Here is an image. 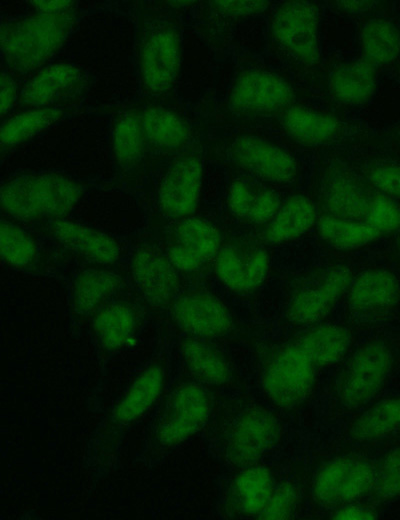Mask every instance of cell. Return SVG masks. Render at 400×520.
<instances>
[{
  "mask_svg": "<svg viewBox=\"0 0 400 520\" xmlns=\"http://www.w3.org/2000/svg\"><path fill=\"white\" fill-rule=\"evenodd\" d=\"M76 21L74 8L9 19L1 24L3 61L12 70L28 73L43 67L62 47Z\"/></svg>",
  "mask_w": 400,
  "mask_h": 520,
  "instance_id": "obj_1",
  "label": "cell"
},
{
  "mask_svg": "<svg viewBox=\"0 0 400 520\" xmlns=\"http://www.w3.org/2000/svg\"><path fill=\"white\" fill-rule=\"evenodd\" d=\"M82 188L71 177L58 172H34L3 183L1 206L21 220L60 219L79 202Z\"/></svg>",
  "mask_w": 400,
  "mask_h": 520,
  "instance_id": "obj_2",
  "label": "cell"
},
{
  "mask_svg": "<svg viewBox=\"0 0 400 520\" xmlns=\"http://www.w3.org/2000/svg\"><path fill=\"white\" fill-rule=\"evenodd\" d=\"M181 64V35L175 24L157 21L146 28L141 38L137 66L145 94L157 96L175 84Z\"/></svg>",
  "mask_w": 400,
  "mask_h": 520,
  "instance_id": "obj_3",
  "label": "cell"
},
{
  "mask_svg": "<svg viewBox=\"0 0 400 520\" xmlns=\"http://www.w3.org/2000/svg\"><path fill=\"white\" fill-rule=\"evenodd\" d=\"M393 365L391 349L381 341L360 346L348 361L340 378L341 403L356 409L370 402L382 389Z\"/></svg>",
  "mask_w": 400,
  "mask_h": 520,
  "instance_id": "obj_4",
  "label": "cell"
},
{
  "mask_svg": "<svg viewBox=\"0 0 400 520\" xmlns=\"http://www.w3.org/2000/svg\"><path fill=\"white\" fill-rule=\"evenodd\" d=\"M316 369L297 342L291 343L280 349L267 365L262 379L264 393L278 407H296L310 394Z\"/></svg>",
  "mask_w": 400,
  "mask_h": 520,
  "instance_id": "obj_5",
  "label": "cell"
},
{
  "mask_svg": "<svg viewBox=\"0 0 400 520\" xmlns=\"http://www.w3.org/2000/svg\"><path fill=\"white\" fill-rule=\"evenodd\" d=\"M318 27V13L313 4L286 2L272 18L271 34L290 58L303 65H314L320 56Z\"/></svg>",
  "mask_w": 400,
  "mask_h": 520,
  "instance_id": "obj_6",
  "label": "cell"
},
{
  "mask_svg": "<svg viewBox=\"0 0 400 520\" xmlns=\"http://www.w3.org/2000/svg\"><path fill=\"white\" fill-rule=\"evenodd\" d=\"M211 412V397L198 383L179 385L170 394L156 428L158 442L174 447L206 424Z\"/></svg>",
  "mask_w": 400,
  "mask_h": 520,
  "instance_id": "obj_7",
  "label": "cell"
},
{
  "mask_svg": "<svg viewBox=\"0 0 400 520\" xmlns=\"http://www.w3.org/2000/svg\"><path fill=\"white\" fill-rule=\"evenodd\" d=\"M279 434V423L269 410L249 407L232 424L226 442V459L240 469L257 465L276 444Z\"/></svg>",
  "mask_w": 400,
  "mask_h": 520,
  "instance_id": "obj_8",
  "label": "cell"
},
{
  "mask_svg": "<svg viewBox=\"0 0 400 520\" xmlns=\"http://www.w3.org/2000/svg\"><path fill=\"white\" fill-rule=\"evenodd\" d=\"M374 483L372 464L356 457H341L320 469L314 479L313 494L322 506L339 508L373 490Z\"/></svg>",
  "mask_w": 400,
  "mask_h": 520,
  "instance_id": "obj_9",
  "label": "cell"
},
{
  "mask_svg": "<svg viewBox=\"0 0 400 520\" xmlns=\"http://www.w3.org/2000/svg\"><path fill=\"white\" fill-rule=\"evenodd\" d=\"M293 99V90L283 78L269 71L253 69L236 78L228 103L239 114L265 115L286 110Z\"/></svg>",
  "mask_w": 400,
  "mask_h": 520,
  "instance_id": "obj_10",
  "label": "cell"
},
{
  "mask_svg": "<svg viewBox=\"0 0 400 520\" xmlns=\"http://www.w3.org/2000/svg\"><path fill=\"white\" fill-rule=\"evenodd\" d=\"M352 276L345 266H332L314 275L291 298L288 319L298 325L324 319L349 288Z\"/></svg>",
  "mask_w": 400,
  "mask_h": 520,
  "instance_id": "obj_11",
  "label": "cell"
},
{
  "mask_svg": "<svg viewBox=\"0 0 400 520\" xmlns=\"http://www.w3.org/2000/svg\"><path fill=\"white\" fill-rule=\"evenodd\" d=\"M229 154L239 168L267 182L288 184L298 174L297 161L290 153L257 136L237 137L230 146Z\"/></svg>",
  "mask_w": 400,
  "mask_h": 520,
  "instance_id": "obj_12",
  "label": "cell"
},
{
  "mask_svg": "<svg viewBox=\"0 0 400 520\" xmlns=\"http://www.w3.org/2000/svg\"><path fill=\"white\" fill-rule=\"evenodd\" d=\"M203 166L194 153L177 156L164 172L158 191L161 210L167 216L183 219L195 211L201 192Z\"/></svg>",
  "mask_w": 400,
  "mask_h": 520,
  "instance_id": "obj_13",
  "label": "cell"
},
{
  "mask_svg": "<svg viewBox=\"0 0 400 520\" xmlns=\"http://www.w3.org/2000/svg\"><path fill=\"white\" fill-rule=\"evenodd\" d=\"M269 271V257L264 248L249 242L221 246L215 257V273L228 289L237 293L256 290Z\"/></svg>",
  "mask_w": 400,
  "mask_h": 520,
  "instance_id": "obj_14",
  "label": "cell"
},
{
  "mask_svg": "<svg viewBox=\"0 0 400 520\" xmlns=\"http://www.w3.org/2000/svg\"><path fill=\"white\" fill-rule=\"evenodd\" d=\"M220 248L219 230L205 219L189 216L176 226L167 256L177 270L194 272L214 259Z\"/></svg>",
  "mask_w": 400,
  "mask_h": 520,
  "instance_id": "obj_15",
  "label": "cell"
},
{
  "mask_svg": "<svg viewBox=\"0 0 400 520\" xmlns=\"http://www.w3.org/2000/svg\"><path fill=\"white\" fill-rule=\"evenodd\" d=\"M172 316L179 328L197 338H214L227 334L233 319L226 305L205 292H188L172 305Z\"/></svg>",
  "mask_w": 400,
  "mask_h": 520,
  "instance_id": "obj_16",
  "label": "cell"
},
{
  "mask_svg": "<svg viewBox=\"0 0 400 520\" xmlns=\"http://www.w3.org/2000/svg\"><path fill=\"white\" fill-rule=\"evenodd\" d=\"M400 301V282L390 271L369 269L352 279L348 288L350 310L363 318L388 314Z\"/></svg>",
  "mask_w": 400,
  "mask_h": 520,
  "instance_id": "obj_17",
  "label": "cell"
},
{
  "mask_svg": "<svg viewBox=\"0 0 400 520\" xmlns=\"http://www.w3.org/2000/svg\"><path fill=\"white\" fill-rule=\"evenodd\" d=\"M135 283L146 300L155 306L169 303L179 286L177 269L169 257L152 247L138 249L131 261Z\"/></svg>",
  "mask_w": 400,
  "mask_h": 520,
  "instance_id": "obj_18",
  "label": "cell"
},
{
  "mask_svg": "<svg viewBox=\"0 0 400 520\" xmlns=\"http://www.w3.org/2000/svg\"><path fill=\"white\" fill-rule=\"evenodd\" d=\"M85 81L83 70L73 64L56 63L43 67L20 92V100L34 108L50 107L78 92Z\"/></svg>",
  "mask_w": 400,
  "mask_h": 520,
  "instance_id": "obj_19",
  "label": "cell"
},
{
  "mask_svg": "<svg viewBox=\"0 0 400 520\" xmlns=\"http://www.w3.org/2000/svg\"><path fill=\"white\" fill-rule=\"evenodd\" d=\"M53 237L67 249L98 264H113L120 255L117 242L109 235L62 218L52 221Z\"/></svg>",
  "mask_w": 400,
  "mask_h": 520,
  "instance_id": "obj_20",
  "label": "cell"
},
{
  "mask_svg": "<svg viewBox=\"0 0 400 520\" xmlns=\"http://www.w3.org/2000/svg\"><path fill=\"white\" fill-rule=\"evenodd\" d=\"M371 199L362 183L346 171L330 175L323 189L326 214L338 218L365 221Z\"/></svg>",
  "mask_w": 400,
  "mask_h": 520,
  "instance_id": "obj_21",
  "label": "cell"
},
{
  "mask_svg": "<svg viewBox=\"0 0 400 520\" xmlns=\"http://www.w3.org/2000/svg\"><path fill=\"white\" fill-rule=\"evenodd\" d=\"M377 86L375 66L362 59L340 64L331 73L329 90L339 102L359 105L371 99Z\"/></svg>",
  "mask_w": 400,
  "mask_h": 520,
  "instance_id": "obj_22",
  "label": "cell"
},
{
  "mask_svg": "<svg viewBox=\"0 0 400 520\" xmlns=\"http://www.w3.org/2000/svg\"><path fill=\"white\" fill-rule=\"evenodd\" d=\"M282 126L290 138L307 146L329 142L340 128L338 119L329 113L292 105L284 111Z\"/></svg>",
  "mask_w": 400,
  "mask_h": 520,
  "instance_id": "obj_23",
  "label": "cell"
},
{
  "mask_svg": "<svg viewBox=\"0 0 400 520\" xmlns=\"http://www.w3.org/2000/svg\"><path fill=\"white\" fill-rule=\"evenodd\" d=\"M165 384L161 365L151 364L130 385L113 411V420L126 425L140 417L155 402Z\"/></svg>",
  "mask_w": 400,
  "mask_h": 520,
  "instance_id": "obj_24",
  "label": "cell"
},
{
  "mask_svg": "<svg viewBox=\"0 0 400 520\" xmlns=\"http://www.w3.org/2000/svg\"><path fill=\"white\" fill-rule=\"evenodd\" d=\"M92 325L99 343L108 351L122 350L132 346L135 341L137 317L127 303L106 305L98 311Z\"/></svg>",
  "mask_w": 400,
  "mask_h": 520,
  "instance_id": "obj_25",
  "label": "cell"
},
{
  "mask_svg": "<svg viewBox=\"0 0 400 520\" xmlns=\"http://www.w3.org/2000/svg\"><path fill=\"white\" fill-rule=\"evenodd\" d=\"M228 206L240 219L265 224L272 220L281 203L274 191L247 181L236 180L228 191Z\"/></svg>",
  "mask_w": 400,
  "mask_h": 520,
  "instance_id": "obj_26",
  "label": "cell"
},
{
  "mask_svg": "<svg viewBox=\"0 0 400 520\" xmlns=\"http://www.w3.org/2000/svg\"><path fill=\"white\" fill-rule=\"evenodd\" d=\"M317 222L312 201L303 195H294L281 204L264 232L265 240L279 244L305 234Z\"/></svg>",
  "mask_w": 400,
  "mask_h": 520,
  "instance_id": "obj_27",
  "label": "cell"
},
{
  "mask_svg": "<svg viewBox=\"0 0 400 520\" xmlns=\"http://www.w3.org/2000/svg\"><path fill=\"white\" fill-rule=\"evenodd\" d=\"M400 432V396L381 399L361 413L350 426L359 442L381 440Z\"/></svg>",
  "mask_w": 400,
  "mask_h": 520,
  "instance_id": "obj_28",
  "label": "cell"
},
{
  "mask_svg": "<svg viewBox=\"0 0 400 520\" xmlns=\"http://www.w3.org/2000/svg\"><path fill=\"white\" fill-rule=\"evenodd\" d=\"M296 342L317 368L326 367L343 358L350 346V334L341 325L323 324L303 333Z\"/></svg>",
  "mask_w": 400,
  "mask_h": 520,
  "instance_id": "obj_29",
  "label": "cell"
},
{
  "mask_svg": "<svg viewBox=\"0 0 400 520\" xmlns=\"http://www.w3.org/2000/svg\"><path fill=\"white\" fill-rule=\"evenodd\" d=\"M140 114L147 144L172 151L184 147L189 141L188 125L174 112L153 106Z\"/></svg>",
  "mask_w": 400,
  "mask_h": 520,
  "instance_id": "obj_30",
  "label": "cell"
},
{
  "mask_svg": "<svg viewBox=\"0 0 400 520\" xmlns=\"http://www.w3.org/2000/svg\"><path fill=\"white\" fill-rule=\"evenodd\" d=\"M180 350L187 368L201 382L221 385L229 380L231 371L226 359L209 344L197 337L187 338Z\"/></svg>",
  "mask_w": 400,
  "mask_h": 520,
  "instance_id": "obj_31",
  "label": "cell"
},
{
  "mask_svg": "<svg viewBox=\"0 0 400 520\" xmlns=\"http://www.w3.org/2000/svg\"><path fill=\"white\" fill-rule=\"evenodd\" d=\"M271 473L258 465L241 469L233 483V497L238 508L253 516H260L274 491Z\"/></svg>",
  "mask_w": 400,
  "mask_h": 520,
  "instance_id": "obj_32",
  "label": "cell"
},
{
  "mask_svg": "<svg viewBox=\"0 0 400 520\" xmlns=\"http://www.w3.org/2000/svg\"><path fill=\"white\" fill-rule=\"evenodd\" d=\"M121 278L116 273L103 269H88L80 272L72 285L75 310L89 314L96 310L120 286Z\"/></svg>",
  "mask_w": 400,
  "mask_h": 520,
  "instance_id": "obj_33",
  "label": "cell"
},
{
  "mask_svg": "<svg viewBox=\"0 0 400 520\" xmlns=\"http://www.w3.org/2000/svg\"><path fill=\"white\" fill-rule=\"evenodd\" d=\"M363 58L374 66L394 62L400 54V31L391 21L372 19L360 32Z\"/></svg>",
  "mask_w": 400,
  "mask_h": 520,
  "instance_id": "obj_34",
  "label": "cell"
},
{
  "mask_svg": "<svg viewBox=\"0 0 400 520\" xmlns=\"http://www.w3.org/2000/svg\"><path fill=\"white\" fill-rule=\"evenodd\" d=\"M317 230L326 244L338 250L356 249L382 236L365 221L343 219L329 214L317 218Z\"/></svg>",
  "mask_w": 400,
  "mask_h": 520,
  "instance_id": "obj_35",
  "label": "cell"
},
{
  "mask_svg": "<svg viewBox=\"0 0 400 520\" xmlns=\"http://www.w3.org/2000/svg\"><path fill=\"white\" fill-rule=\"evenodd\" d=\"M146 144L141 114L121 113L112 132V150L118 164L123 168L135 166L142 159Z\"/></svg>",
  "mask_w": 400,
  "mask_h": 520,
  "instance_id": "obj_36",
  "label": "cell"
},
{
  "mask_svg": "<svg viewBox=\"0 0 400 520\" xmlns=\"http://www.w3.org/2000/svg\"><path fill=\"white\" fill-rule=\"evenodd\" d=\"M63 116L56 107L34 108L7 118L1 126V147L9 149L51 127Z\"/></svg>",
  "mask_w": 400,
  "mask_h": 520,
  "instance_id": "obj_37",
  "label": "cell"
},
{
  "mask_svg": "<svg viewBox=\"0 0 400 520\" xmlns=\"http://www.w3.org/2000/svg\"><path fill=\"white\" fill-rule=\"evenodd\" d=\"M0 248L2 260L11 267H26L37 257L33 238L19 226L5 220L0 225Z\"/></svg>",
  "mask_w": 400,
  "mask_h": 520,
  "instance_id": "obj_38",
  "label": "cell"
},
{
  "mask_svg": "<svg viewBox=\"0 0 400 520\" xmlns=\"http://www.w3.org/2000/svg\"><path fill=\"white\" fill-rule=\"evenodd\" d=\"M373 491L382 501L400 497V446L390 450L375 468Z\"/></svg>",
  "mask_w": 400,
  "mask_h": 520,
  "instance_id": "obj_39",
  "label": "cell"
},
{
  "mask_svg": "<svg viewBox=\"0 0 400 520\" xmlns=\"http://www.w3.org/2000/svg\"><path fill=\"white\" fill-rule=\"evenodd\" d=\"M365 222L382 236L400 228V205L385 195L372 197Z\"/></svg>",
  "mask_w": 400,
  "mask_h": 520,
  "instance_id": "obj_40",
  "label": "cell"
},
{
  "mask_svg": "<svg viewBox=\"0 0 400 520\" xmlns=\"http://www.w3.org/2000/svg\"><path fill=\"white\" fill-rule=\"evenodd\" d=\"M297 494L289 484H283L274 489L266 507L260 514L262 519H286L289 518L296 507Z\"/></svg>",
  "mask_w": 400,
  "mask_h": 520,
  "instance_id": "obj_41",
  "label": "cell"
},
{
  "mask_svg": "<svg viewBox=\"0 0 400 520\" xmlns=\"http://www.w3.org/2000/svg\"><path fill=\"white\" fill-rule=\"evenodd\" d=\"M368 179L383 195L400 200V165L383 164L371 168Z\"/></svg>",
  "mask_w": 400,
  "mask_h": 520,
  "instance_id": "obj_42",
  "label": "cell"
},
{
  "mask_svg": "<svg viewBox=\"0 0 400 520\" xmlns=\"http://www.w3.org/2000/svg\"><path fill=\"white\" fill-rule=\"evenodd\" d=\"M214 6L221 13L230 16H250L263 12L268 6L267 1H215Z\"/></svg>",
  "mask_w": 400,
  "mask_h": 520,
  "instance_id": "obj_43",
  "label": "cell"
},
{
  "mask_svg": "<svg viewBox=\"0 0 400 520\" xmlns=\"http://www.w3.org/2000/svg\"><path fill=\"white\" fill-rule=\"evenodd\" d=\"M334 519H376L377 513L370 507L353 503L339 507L332 516Z\"/></svg>",
  "mask_w": 400,
  "mask_h": 520,
  "instance_id": "obj_44",
  "label": "cell"
},
{
  "mask_svg": "<svg viewBox=\"0 0 400 520\" xmlns=\"http://www.w3.org/2000/svg\"><path fill=\"white\" fill-rule=\"evenodd\" d=\"M1 116L4 117L6 113L14 105L17 98V85L15 84L12 77L6 73L2 72L1 75Z\"/></svg>",
  "mask_w": 400,
  "mask_h": 520,
  "instance_id": "obj_45",
  "label": "cell"
},
{
  "mask_svg": "<svg viewBox=\"0 0 400 520\" xmlns=\"http://www.w3.org/2000/svg\"><path fill=\"white\" fill-rule=\"evenodd\" d=\"M33 6L37 12L41 13H61L66 12L74 7L73 1H33Z\"/></svg>",
  "mask_w": 400,
  "mask_h": 520,
  "instance_id": "obj_46",
  "label": "cell"
},
{
  "mask_svg": "<svg viewBox=\"0 0 400 520\" xmlns=\"http://www.w3.org/2000/svg\"><path fill=\"white\" fill-rule=\"evenodd\" d=\"M340 5L351 12H364L372 6L370 1H341Z\"/></svg>",
  "mask_w": 400,
  "mask_h": 520,
  "instance_id": "obj_47",
  "label": "cell"
}]
</instances>
